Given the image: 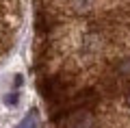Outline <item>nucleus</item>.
I'll return each mask as SVG.
<instances>
[{"label":"nucleus","instance_id":"2","mask_svg":"<svg viewBox=\"0 0 130 128\" xmlns=\"http://www.w3.org/2000/svg\"><path fill=\"white\" fill-rule=\"evenodd\" d=\"M126 104H128V109H130V89L126 91Z\"/></svg>","mask_w":130,"mask_h":128},{"label":"nucleus","instance_id":"1","mask_svg":"<svg viewBox=\"0 0 130 128\" xmlns=\"http://www.w3.org/2000/svg\"><path fill=\"white\" fill-rule=\"evenodd\" d=\"M20 128H37V113H35V111H30V115H28V117L20 124Z\"/></svg>","mask_w":130,"mask_h":128}]
</instances>
